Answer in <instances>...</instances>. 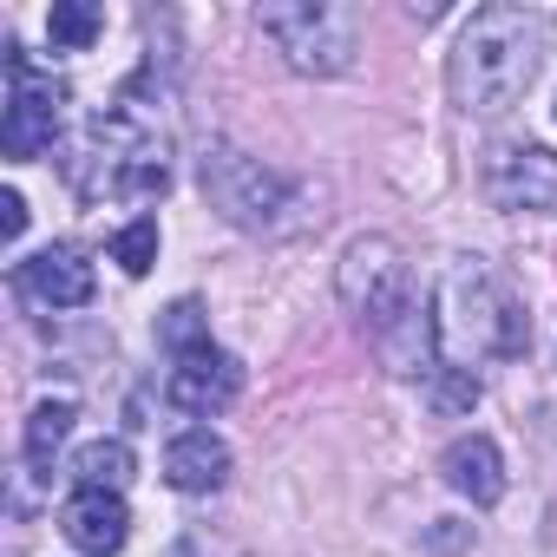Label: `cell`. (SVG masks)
<instances>
[{"mask_svg": "<svg viewBox=\"0 0 557 557\" xmlns=\"http://www.w3.org/2000/svg\"><path fill=\"white\" fill-rule=\"evenodd\" d=\"M433 335H440V355L453 368L518 361L531 348L524 302L511 296V283H505L485 256H453L446 262L440 289H433Z\"/></svg>", "mask_w": 557, "mask_h": 557, "instance_id": "obj_1", "label": "cell"}, {"mask_svg": "<svg viewBox=\"0 0 557 557\" xmlns=\"http://www.w3.org/2000/svg\"><path fill=\"white\" fill-rule=\"evenodd\" d=\"M537 14L524 8H479L446 60V86H453V106L466 119H498L511 112L531 79H537Z\"/></svg>", "mask_w": 557, "mask_h": 557, "instance_id": "obj_2", "label": "cell"}, {"mask_svg": "<svg viewBox=\"0 0 557 557\" xmlns=\"http://www.w3.org/2000/svg\"><path fill=\"white\" fill-rule=\"evenodd\" d=\"M197 184H203V203L243 236H283L302 223V190L230 138H210L197 151Z\"/></svg>", "mask_w": 557, "mask_h": 557, "instance_id": "obj_3", "label": "cell"}, {"mask_svg": "<svg viewBox=\"0 0 557 557\" xmlns=\"http://www.w3.org/2000/svg\"><path fill=\"white\" fill-rule=\"evenodd\" d=\"M256 27L275 40L283 66L309 73V79H342L355 73L361 53V14L342 0H269L256 8Z\"/></svg>", "mask_w": 557, "mask_h": 557, "instance_id": "obj_4", "label": "cell"}, {"mask_svg": "<svg viewBox=\"0 0 557 557\" xmlns=\"http://www.w3.org/2000/svg\"><path fill=\"white\" fill-rule=\"evenodd\" d=\"M335 296L342 309L368 329V342H381L387 329H400L420 302H413V262L394 236H355L335 262Z\"/></svg>", "mask_w": 557, "mask_h": 557, "instance_id": "obj_5", "label": "cell"}, {"mask_svg": "<svg viewBox=\"0 0 557 557\" xmlns=\"http://www.w3.org/2000/svg\"><path fill=\"white\" fill-rule=\"evenodd\" d=\"M60 125H66V86L53 73H34L21 60V47H8V112H0V145H8V158L53 151Z\"/></svg>", "mask_w": 557, "mask_h": 557, "instance_id": "obj_6", "label": "cell"}, {"mask_svg": "<svg viewBox=\"0 0 557 557\" xmlns=\"http://www.w3.org/2000/svg\"><path fill=\"white\" fill-rule=\"evenodd\" d=\"M479 190L492 210H531L557 216V151L531 138H498L479 164Z\"/></svg>", "mask_w": 557, "mask_h": 557, "instance_id": "obj_7", "label": "cell"}, {"mask_svg": "<svg viewBox=\"0 0 557 557\" xmlns=\"http://www.w3.org/2000/svg\"><path fill=\"white\" fill-rule=\"evenodd\" d=\"M236 394H243V368H236V355H223V348H203V355H190V361H171V374H164V407H177V413H190V420L223 413Z\"/></svg>", "mask_w": 557, "mask_h": 557, "instance_id": "obj_8", "label": "cell"}, {"mask_svg": "<svg viewBox=\"0 0 557 557\" xmlns=\"http://www.w3.org/2000/svg\"><path fill=\"white\" fill-rule=\"evenodd\" d=\"M21 296L40 309H86L92 302V262L73 243H47L21 262Z\"/></svg>", "mask_w": 557, "mask_h": 557, "instance_id": "obj_9", "label": "cell"}, {"mask_svg": "<svg viewBox=\"0 0 557 557\" xmlns=\"http://www.w3.org/2000/svg\"><path fill=\"white\" fill-rule=\"evenodd\" d=\"M60 537L73 544V550H86V557H112L125 537H132V511H125V498L119 492H73L66 505H60Z\"/></svg>", "mask_w": 557, "mask_h": 557, "instance_id": "obj_10", "label": "cell"}, {"mask_svg": "<svg viewBox=\"0 0 557 557\" xmlns=\"http://www.w3.org/2000/svg\"><path fill=\"white\" fill-rule=\"evenodd\" d=\"M164 479H171V492H216L223 479H230V446L210 433V426H184L171 446H164Z\"/></svg>", "mask_w": 557, "mask_h": 557, "instance_id": "obj_11", "label": "cell"}, {"mask_svg": "<svg viewBox=\"0 0 557 557\" xmlns=\"http://www.w3.org/2000/svg\"><path fill=\"white\" fill-rule=\"evenodd\" d=\"M440 479H446L459 498H472V505H498V498H505V459H498V446H492L485 433L453 440V446L440 453Z\"/></svg>", "mask_w": 557, "mask_h": 557, "instance_id": "obj_12", "label": "cell"}, {"mask_svg": "<svg viewBox=\"0 0 557 557\" xmlns=\"http://www.w3.org/2000/svg\"><path fill=\"white\" fill-rule=\"evenodd\" d=\"M132 472H138V459H132L125 440H92V446L73 453V479H79L86 492H125Z\"/></svg>", "mask_w": 557, "mask_h": 557, "instance_id": "obj_13", "label": "cell"}, {"mask_svg": "<svg viewBox=\"0 0 557 557\" xmlns=\"http://www.w3.org/2000/svg\"><path fill=\"white\" fill-rule=\"evenodd\" d=\"M73 420H79V407H73L66 394H60V400H40V407L27 413V433H21V453H27V466H53V453L66 446Z\"/></svg>", "mask_w": 557, "mask_h": 557, "instance_id": "obj_14", "label": "cell"}, {"mask_svg": "<svg viewBox=\"0 0 557 557\" xmlns=\"http://www.w3.org/2000/svg\"><path fill=\"white\" fill-rule=\"evenodd\" d=\"M99 34H106V14L92 8V0H53L47 8V40L60 53H86Z\"/></svg>", "mask_w": 557, "mask_h": 557, "instance_id": "obj_15", "label": "cell"}, {"mask_svg": "<svg viewBox=\"0 0 557 557\" xmlns=\"http://www.w3.org/2000/svg\"><path fill=\"white\" fill-rule=\"evenodd\" d=\"M158 342H164V355L171 361H190V355H203L210 348V315H203V302H171L164 315H158Z\"/></svg>", "mask_w": 557, "mask_h": 557, "instance_id": "obj_16", "label": "cell"}, {"mask_svg": "<svg viewBox=\"0 0 557 557\" xmlns=\"http://www.w3.org/2000/svg\"><path fill=\"white\" fill-rule=\"evenodd\" d=\"M479 374L472 368H453V361H440L433 374H426V400H433V413L440 420H459V413H472L479 407Z\"/></svg>", "mask_w": 557, "mask_h": 557, "instance_id": "obj_17", "label": "cell"}, {"mask_svg": "<svg viewBox=\"0 0 557 557\" xmlns=\"http://www.w3.org/2000/svg\"><path fill=\"white\" fill-rule=\"evenodd\" d=\"M112 262H119L125 275H151V262H158V216H132V223L112 236Z\"/></svg>", "mask_w": 557, "mask_h": 557, "instance_id": "obj_18", "label": "cell"}, {"mask_svg": "<svg viewBox=\"0 0 557 557\" xmlns=\"http://www.w3.org/2000/svg\"><path fill=\"white\" fill-rule=\"evenodd\" d=\"M21 230H27V197L21 190H0V236L21 243Z\"/></svg>", "mask_w": 557, "mask_h": 557, "instance_id": "obj_19", "label": "cell"}]
</instances>
